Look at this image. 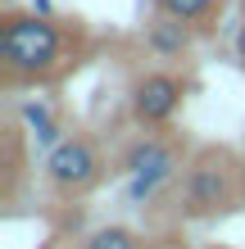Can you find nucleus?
<instances>
[{
  "label": "nucleus",
  "instance_id": "obj_1",
  "mask_svg": "<svg viewBox=\"0 0 245 249\" xmlns=\"http://www.w3.org/2000/svg\"><path fill=\"white\" fill-rule=\"evenodd\" d=\"M64 59V32L55 27L46 14H9L0 27V64L14 82L46 77Z\"/></svg>",
  "mask_w": 245,
  "mask_h": 249
},
{
  "label": "nucleus",
  "instance_id": "obj_2",
  "mask_svg": "<svg viewBox=\"0 0 245 249\" xmlns=\"http://www.w3.org/2000/svg\"><path fill=\"white\" fill-rule=\"evenodd\" d=\"M232 199H236V168H232V154L205 150L191 168H186L182 209L191 213V217H209V213H223Z\"/></svg>",
  "mask_w": 245,
  "mask_h": 249
},
{
  "label": "nucleus",
  "instance_id": "obj_3",
  "mask_svg": "<svg viewBox=\"0 0 245 249\" xmlns=\"http://www.w3.org/2000/svg\"><path fill=\"white\" fill-rule=\"evenodd\" d=\"M123 168H127V199L146 209V199H154V190L164 181H172L177 172V150L159 136H141L132 150L123 154Z\"/></svg>",
  "mask_w": 245,
  "mask_h": 249
},
{
  "label": "nucleus",
  "instance_id": "obj_4",
  "mask_svg": "<svg viewBox=\"0 0 245 249\" xmlns=\"http://www.w3.org/2000/svg\"><path fill=\"white\" fill-rule=\"evenodd\" d=\"M100 168L105 163H100L95 145L86 136H64L59 145H50V154H46V177L59 190H86L91 181H100Z\"/></svg>",
  "mask_w": 245,
  "mask_h": 249
},
{
  "label": "nucleus",
  "instance_id": "obj_5",
  "mask_svg": "<svg viewBox=\"0 0 245 249\" xmlns=\"http://www.w3.org/2000/svg\"><path fill=\"white\" fill-rule=\"evenodd\" d=\"M182 105V82L172 77V72H146L136 86H132V113L146 127H159L168 123L172 113Z\"/></svg>",
  "mask_w": 245,
  "mask_h": 249
},
{
  "label": "nucleus",
  "instance_id": "obj_6",
  "mask_svg": "<svg viewBox=\"0 0 245 249\" xmlns=\"http://www.w3.org/2000/svg\"><path fill=\"white\" fill-rule=\"evenodd\" d=\"M146 46L159 54V59H177V54L186 50V23H182V18H172V14L154 18V23H150V32H146Z\"/></svg>",
  "mask_w": 245,
  "mask_h": 249
},
{
  "label": "nucleus",
  "instance_id": "obj_7",
  "mask_svg": "<svg viewBox=\"0 0 245 249\" xmlns=\"http://www.w3.org/2000/svg\"><path fill=\"white\" fill-rule=\"evenodd\" d=\"M23 123L32 127V136L41 145H59V123H55V113H50L46 100H27L23 105Z\"/></svg>",
  "mask_w": 245,
  "mask_h": 249
},
{
  "label": "nucleus",
  "instance_id": "obj_8",
  "mask_svg": "<svg viewBox=\"0 0 245 249\" xmlns=\"http://www.w3.org/2000/svg\"><path fill=\"white\" fill-rule=\"evenodd\" d=\"M82 249H141V240L127 227H100V231H91L82 240Z\"/></svg>",
  "mask_w": 245,
  "mask_h": 249
},
{
  "label": "nucleus",
  "instance_id": "obj_9",
  "mask_svg": "<svg viewBox=\"0 0 245 249\" xmlns=\"http://www.w3.org/2000/svg\"><path fill=\"white\" fill-rule=\"evenodd\" d=\"M159 9L172 14V18H182V23H200L213 9V0H159Z\"/></svg>",
  "mask_w": 245,
  "mask_h": 249
},
{
  "label": "nucleus",
  "instance_id": "obj_10",
  "mask_svg": "<svg viewBox=\"0 0 245 249\" xmlns=\"http://www.w3.org/2000/svg\"><path fill=\"white\" fill-rule=\"evenodd\" d=\"M236 54H241V64H245V23H241V32H236Z\"/></svg>",
  "mask_w": 245,
  "mask_h": 249
},
{
  "label": "nucleus",
  "instance_id": "obj_11",
  "mask_svg": "<svg viewBox=\"0 0 245 249\" xmlns=\"http://www.w3.org/2000/svg\"><path fill=\"white\" fill-rule=\"evenodd\" d=\"M32 9H37V14H46V18H50V0H32Z\"/></svg>",
  "mask_w": 245,
  "mask_h": 249
}]
</instances>
